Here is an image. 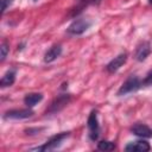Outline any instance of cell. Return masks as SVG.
Listing matches in <instances>:
<instances>
[{
  "label": "cell",
  "instance_id": "2e32d148",
  "mask_svg": "<svg viewBox=\"0 0 152 152\" xmlns=\"http://www.w3.org/2000/svg\"><path fill=\"white\" fill-rule=\"evenodd\" d=\"M141 84H142V87L152 86V70L147 72V75L145 76V78L141 81Z\"/></svg>",
  "mask_w": 152,
  "mask_h": 152
},
{
  "label": "cell",
  "instance_id": "e0dca14e",
  "mask_svg": "<svg viewBox=\"0 0 152 152\" xmlns=\"http://www.w3.org/2000/svg\"><path fill=\"white\" fill-rule=\"evenodd\" d=\"M0 1H1V14H4L6 10L12 5L13 0H0Z\"/></svg>",
  "mask_w": 152,
  "mask_h": 152
},
{
  "label": "cell",
  "instance_id": "4fadbf2b",
  "mask_svg": "<svg viewBox=\"0 0 152 152\" xmlns=\"http://www.w3.org/2000/svg\"><path fill=\"white\" fill-rule=\"evenodd\" d=\"M15 81V70H8L0 80V86L1 88L11 87Z\"/></svg>",
  "mask_w": 152,
  "mask_h": 152
},
{
  "label": "cell",
  "instance_id": "ffe728a7",
  "mask_svg": "<svg viewBox=\"0 0 152 152\" xmlns=\"http://www.w3.org/2000/svg\"><path fill=\"white\" fill-rule=\"evenodd\" d=\"M33 1H38V0H33Z\"/></svg>",
  "mask_w": 152,
  "mask_h": 152
},
{
  "label": "cell",
  "instance_id": "7c38bea8",
  "mask_svg": "<svg viewBox=\"0 0 152 152\" xmlns=\"http://www.w3.org/2000/svg\"><path fill=\"white\" fill-rule=\"evenodd\" d=\"M42 100H43V94H42V93H28V94H26L25 97H24V103H25L27 107L32 108V107H34L38 102H40Z\"/></svg>",
  "mask_w": 152,
  "mask_h": 152
},
{
  "label": "cell",
  "instance_id": "ba28073f",
  "mask_svg": "<svg viewBox=\"0 0 152 152\" xmlns=\"http://www.w3.org/2000/svg\"><path fill=\"white\" fill-rule=\"evenodd\" d=\"M151 51H152V49H151L150 43L148 42H141L137 46V49H135V55H134L135 56V59L138 62H144L150 56Z\"/></svg>",
  "mask_w": 152,
  "mask_h": 152
},
{
  "label": "cell",
  "instance_id": "8992f818",
  "mask_svg": "<svg viewBox=\"0 0 152 152\" xmlns=\"http://www.w3.org/2000/svg\"><path fill=\"white\" fill-rule=\"evenodd\" d=\"M33 115V110L27 107L26 109H11L4 114V119H14V120H23L28 119Z\"/></svg>",
  "mask_w": 152,
  "mask_h": 152
},
{
  "label": "cell",
  "instance_id": "9a60e30c",
  "mask_svg": "<svg viewBox=\"0 0 152 152\" xmlns=\"http://www.w3.org/2000/svg\"><path fill=\"white\" fill-rule=\"evenodd\" d=\"M8 52H10L8 44H7L6 42H4V43L0 45V61H1V62H4V61L6 59V57H7Z\"/></svg>",
  "mask_w": 152,
  "mask_h": 152
},
{
  "label": "cell",
  "instance_id": "6da1fadb",
  "mask_svg": "<svg viewBox=\"0 0 152 152\" xmlns=\"http://www.w3.org/2000/svg\"><path fill=\"white\" fill-rule=\"evenodd\" d=\"M70 135L69 132H62V133H58L53 137H51L44 145L39 146V147H36V148H32L33 151H52V150H56L57 147H59L63 141Z\"/></svg>",
  "mask_w": 152,
  "mask_h": 152
},
{
  "label": "cell",
  "instance_id": "8fae6325",
  "mask_svg": "<svg viewBox=\"0 0 152 152\" xmlns=\"http://www.w3.org/2000/svg\"><path fill=\"white\" fill-rule=\"evenodd\" d=\"M151 146L147 141L145 140H139V141H134V142H129L126 145L125 150L126 151H138V152H146V151H150Z\"/></svg>",
  "mask_w": 152,
  "mask_h": 152
},
{
  "label": "cell",
  "instance_id": "52a82bcc",
  "mask_svg": "<svg viewBox=\"0 0 152 152\" xmlns=\"http://www.w3.org/2000/svg\"><path fill=\"white\" fill-rule=\"evenodd\" d=\"M127 61V53L124 52V53H120L116 57H114L107 65H106V69L108 72H115L118 71Z\"/></svg>",
  "mask_w": 152,
  "mask_h": 152
},
{
  "label": "cell",
  "instance_id": "7a4b0ae2",
  "mask_svg": "<svg viewBox=\"0 0 152 152\" xmlns=\"http://www.w3.org/2000/svg\"><path fill=\"white\" fill-rule=\"evenodd\" d=\"M142 87L141 84V81L139 80V77L134 76V75H131L122 84L121 87L119 88L118 90V96H122V95H127L129 93H133V91H137L138 89H140Z\"/></svg>",
  "mask_w": 152,
  "mask_h": 152
},
{
  "label": "cell",
  "instance_id": "5b68a950",
  "mask_svg": "<svg viewBox=\"0 0 152 152\" xmlns=\"http://www.w3.org/2000/svg\"><path fill=\"white\" fill-rule=\"evenodd\" d=\"M87 126L89 129V139L95 141L97 140L99 135H100V125H99V120H97V110H91L89 116H88V121H87Z\"/></svg>",
  "mask_w": 152,
  "mask_h": 152
},
{
  "label": "cell",
  "instance_id": "9c48e42d",
  "mask_svg": "<svg viewBox=\"0 0 152 152\" xmlns=\"http://www.w3.org/2000/svg\"><path fill=\"white\" fill-rule=\"evenodd\" d=\"M131 132L140 138H152V128L145 124H135L131 127Z\"/></svg>",
  "mask_w": 152,
  "mask_h": 152
},
{
  "label": "cell",
  "instance_id": "5bb4252c",
  "mask_svg": "<svg viewBox=\"0 0 152 152\" xmlns=\"http://www.w3.org/2000/svg\"><path fill=\"white\" fill-rule=\"evenodd\" d=\"M97 148L100 151H113L115 148V144L109 140H101L97 142Z\"/></svg>",
  "mask_w": 152,
  "mask_h": 152
},
{
  "label": "cell",
  "instance_id": "ac0fdd59",
  "mask_svg": "<svg viewBox=\"0 0 152 152\" xmlns=\"http://www.w3.org/2000/svg\"><path fill=\"white\" fill-rule=\"evenodd\" d=\"M148 2H150V4H151V5H152V0H148Z\"/></svg>",
  "mask_w": 152,
  "mask_h": 152
},
{
  "label": "cell",
  "instance_id": "3957f363",
  "mask_svg": "<svg viewBox=\"0 0 152 152\" xmlns=\"http://www.w3.org/2000/svg\"><path fill=\"white\" fill-rule=\"evenodd\" d=\"M71 101V95L70 94H61L57 97H55L52 100V102L50 103L49 108H46V115L49 114H56L58 112H61L64 107L68 106V103Z\"/></svg>",
  "mask_w": 152,
  "mask_h": 152
},
{
  "label": "cell",
  "instance_id": "277c9868",
  "mask_svg": "<svg viewBox=\"0 0 152 152\" xmlns=\"http://www.w3.org/2000/svg\"><path fill=\"white\" fill-rule=\"evenodd\" d=\"M91 21L89 19H86V18H78V19H75L66 28L68 33L70 34H74V36H78V34H82L84 33L90 26H91Z\"/></svg>",
  "mask_w": 152,
  "mask_h": 152
},
{
  "label": "cell",
  "instance_id": "30bf717a",
  "mask_svg": "<svg viewBox=\"0 0 152 152\" xmlns=\"http://www.w3.org/2000/svg\"><path fill=\"white\" fill-rule=\"evenodd\" d=\"M62 53V46L59 44H55L52 45L44 55V62L45 63H51L53 61H56Z\"/></svg>",
  "mask_w": 152,
  "mask_h": 152
},
{
  "label": "cell",
  "instance_id": "d6986e66",
  "mask_svg": "<svg viewBox=\"0 0 152 152\" xmlns=\"http://www.w3.org/2000/svg\"><path fill=\"white\" fill-rule=\"evenodd\" d=\"M78 1H80V2H81V1H83V0H78Z\"/></svg>",
  "mask_w": 152,
  "mask_h": 152
}]
</instances>
